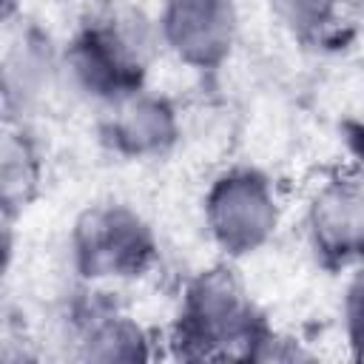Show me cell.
<instances>
[{"label":"cell","mask_w":364,"mask_h":364,"mask_svg":"<svg viewBox=\"0 0 364 364\" xmlns=\"http://www.w3.org/2000/svg\"><path fill=\"white\" fill-rule=\"evenodd\" d=\"M159 54L154 17L128 0H94L60 43L68 102L102 108L139 88Z\"/></svg>","instance_id":"1"},{"label":"cell","mask_w":364,"mask_h":364,"mask_svg":"<svg viewBox=\"0 0 364 364\" xmlns=\"http://www.w3.org/2000/svg\"><path fill=\"white\" fill-rule=\"evenodd\" d=\"M273 333L239 267L216 259L182 282L168 347L185 361H259Z\"/></svg>","instance_id":"2"},{"label":"cell","mask_w":364,"mask_h":364,"mask_svg":"<svg viewBox=\"0 0 364 364\" xmlns=\"http://www.w3.org/2000/svg\"><path fill=\"white\" fill-rule=\"evenodd\" d=\"M159 259L154 222L128 199H94L71 219L65 267L77 284L105 290L139 284L159 267Z\"/></svg>","instance_id":"3"},{"label":"cell","mask_w":364,"mask_h":364,"mask_svg":"<svg viewBox=\"0 0 364 364\" xmlns=\"http://www.w3.org/2000/svg\"><path fill=\"white\" fill-rule=\"evenodd\" d=\"M284 196L276 176L250 159L210 171L199 193V228L225 262H245L267 250L284 228Z\"/></svg>","instance_id":"4"},{"label":"cell","mask_w":364,"mask_h":364,"mask_svg":"<svg viewBox=\"0 0 364 364\" xmlns=\"http://www.w3.org/2000/svg\"><path fill=\"white\" fill-rule=\"evenodd\" d=\"M71 105L63 82L60 43L37 23L0 28V108L6 119L37 125Z\"/></svg>","instance_id":"5"},{"label":"cell","mask_w":364,"mask_h":364,"mask_svg":"<svg viewBox=\"0 0 364 364\" xmlns=\"http://www.w3.org/2000/svg\"><path fill=\"white\" fill-rule=\"evenodd\" d=\"M299 230L313 262L327 273H344L361 262L364 185L355 165L321 173L301 199Z\"/></svg>","instance_id":"6"},{"label":"cell","mask_w":364,"mask_h":364,"mask_svg":"<svg viewBox=\"0 0 364 364\" xmlns=\"http://www.w3.org/2000/svg\"><path fill=\"white\" fill-rule=\"evenodd\" d=\"M114 290L85 287L63 310V341L77 361L131 364L156 355V336L139 316H134Z\"/></svg>","instance_id":"7"},{"label":"cell","mask_w":364,"mask_h":364,"mask_svg":"<svg viewBox=\"0 0 364 364\" xmlns=\"http://www.w3.org/2000/svg\"><path fill=\"white\" fill-rule=\"evenodd\" d=\"M159 54L193 74L222 71L242 34L236 0H156L151 11Z\"/></svg>","instance_id":"8"},{"label":"cell","mask_w":364,"mask_h":364,"mask_svg":"<svg viewBox=\"0 0 364 364\" xmlns=\"http://www.w3.org/2000/svg\"><path fill=\"white\" fill-rule=\"evenodd\" d=\"M100 145L122 162H162L185 142V111L148 82L97 108Z\"/></svg>","instance_id":"9"},{"label":"cell","mask_w":364,"mask_h":364,"mask_svg":"<svg viewBox=\"0 0 364 364\" xmlns=\"http://www.w3.org/2000/svg\"><path fill=\"white\" fill-rule=\"evenodd\" d=\"M46 151L37 125L17 119L0 122V213L17 219L43 193Z\"/></svg>","instance_id":"10"},{"label":"cell","mask_w":364,"mask_h":364,"mask_svg":"<svg viewBox=\"0 0 364 364\" xmlns=\"http://www.w3.org/2000/svg\"><path fill=\"white\" fill-rule=\"evenodd\" d=\"M276 26L301 46H330L350 23L353 0H264Z\"/></svg>","instance_id":"11"},{"label":"cell","mask_w":364,"mask_h":364,"mask_svg":"<svg viewBox=\"0 0 364 364\" xmlns=\"http://www.w3.org/2000/svg\"><path fill=\"white\" fill-rule=\"evenodd\" d=\"M344 284H341V301H338V324H341V336L344 341L358 350V338H361V304H364V284H361V267H350L344 273Z\"/></svg>","instance_id":"12"},{"label":"cell","mask_w":364,"mask_h":364,"mask_svg":"<svg viewBox=\"0 0 364 364\" xmlns=\"http://www.w3.org/2000/svg\"><path fill=\"white\" fill-rule=\"evenodd\" d=\"M14 250H17V245H14V219L0 213V282L9 276V270L14 264Z\"/></svg>","instance_id":"13"},{"label":"cell","mask_w":364,"mask_h":364,"mask_svg":"<svg viewBox=\"0 0 364 364\" xmlns=\"http://www.w3.org/2000/svg\"><path fill=\"white\" fill-rule=\"evenodd\" d=\"M23 6L26 0H0V28L23 20Z\"/></svg>","instance_id":"14"},{"label":"cell","mask_w":364,"mask_h":364,"mask_svg":"<svg viewBox=\"0 0 364 364\" xmlns=\"http://www.w3.org/2000/svg\"><path fill=\"white\" fill-rule=\"evenodd\" d=\"M3 119H6V114H3V108H0V122H3Z\"/></svg>","instance_id":"15"}]
</instances>
